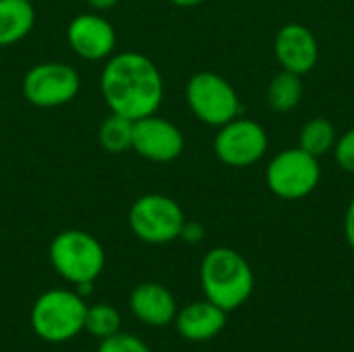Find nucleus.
<instances>
[{
    "label": "nucleus",
    "instance_id": "6e6552de",
    "mask_svg": "<svg viewBox=\"0 0 354 352\" xmlns=\"http://www.w3.org/2000/svg\"><path fill=\"white\" fill-rule=\"evenodd\" d=\"M21 89L23 98L35 108H60L77 98L81 77L66 62H39L25 73Z\"/></svg>",
    "mask_w": 354,
    "mask_h": 352
},
{
    "label": "nucleus",
    "instance_id": "b1692460",
    "mask_svg": "<svg viewBox=\"0 0 354 352\" xmlns=\"http://www.w3.org/2000/svg\"><path fill=\"white\" fill-rule=\"evenodd\" d=\"M120 0H87V4L95 10V12H104V10H110L118 4Z\"/></svg>",
    "mask_w": 354,
    "mask_h": 352
},
{
    "label": "nucleus",
    "instance_id": "f03ea898",
    "mask_svg": "<svg viewBox=\"0 0 354 352\" xmlns=\"http://www.w3.org/2000/svg\"><path fill=\"white\" fill-rule=\"evenodd\" d=\"M199 282L205 299L226 313L243 307L255 288L249 261L230 247H216L205 253L199 266Z\"/></svg>",
    "mask_w": 354,
    "mask_h": 352
},
{
    "label": "nucleus",
    "instance_id": "aec40b11",
    "mask_svg": "<svg viewBox=\"0 0 354 352\" xmlns=\"http://www.w3.org/2000/svg\"><path fill=\"white\" fill-rule=\"evenodd\" d=\"M97 352H151V349L139 336L118 332L106 340H100Z\"/></svg>",
    "mask_w": 354,
    "mask_h": 352
},
{
    "label": "nucleus",
    "instance_id": "4468645a",
    "mask_svg": "<svg viewBox=\"0 0 354 352\" xmlns=\"http://www.w3.org/2000/svg\"><path fill=\"white\" fill-rule=\"evenodd\" d=\"M226 311L212 301H195L176 311L174 328L187 342H207L226 328Z\"/></svg>",
    "mask_w": 354,
    "mask_h": 352
},
{
    "label": "nucleus",
    "instance_id": "9b49d317",
    "mask_svg": "<svg viewBox=\"0 0 354 352\" xmlns=\"http://www.w3.org/2000/svg\"><path fill=\"white\" fill-rule=\"evenodd\" d=\"M66 41L71 50L89 62L108 60L116 50V29L100 12H81L71 19L66 27Z\"/></svg>",
    "mask_w": 354,
    "mask_h": 352
},
{
    "label": "nucleus",
    "instance_id": "7ed1b4c3",
    "mask_svg": "<svg viewBox=\"0 0 354 352\" xmlns=\"http://www.w3.org/2000/svg\"><path fill=\"white\" fill-rule=\"evenodd\" d=\"M87 303L77 290L52 288L41 293L29 313L33 334L50 344H62L85 330Z\"/></svg>",
    "mask_w": 354,
    "mask_h": 352
},
{
    "label": "nucleus",
    "instance_id": "f3484780",
    "mask_svg": "<svg viewBox=\"0 0 354 352\" xmlns=\"http://www.w3.org/2000/svg\"><path fill=\"white\" fill-rule=\"evenodd\" d=\"M303 98V81L301 75L290 71H282L276 75L268 87V104L276 112H290L299 106Z\"/></svg>",
    "mask_w": 354,
    "mask_h": 352
},
{
    "label": "nucleus",
    "instance_id": "9d476101",
    "mask_svg": "<svg viewBox=\"0 0 354 352\" xmlns=\"http://www.w3.org/2000/svg\"><path fill=\"white\" fill-rule=\"evenodd\" d=\"M131 149L147 162L168 164L183 154L185 137L174 122L158 114H149L139 120H133Z\"/></svg>",
    "mask_w": 354,
    "mask_h": 352
},
{
    "label": "nucleus",
    "instance_id": "ddd939ff",
    "mask_svg": "<svg viewBox=\"0 0 354 352\" xmlns=\"http://www.w3.org/2000/svg\"><path fill=\"white\" fill-rule=\"evenodd\" d=\"M129 309L137 322L149 328H166L174 324L178 305L174 295L160 282H141L129 295Z\"/></svg>",
    "mask_w": 354,
    "mask_h": 352
},
{
    "label": "nucleus",
    "instance_id": "6ab92c4d",
    "mask_svg": "<svg viewBox=\"0 0 354 352\" xmlns=\"http://www.w3.org/2000/svg\"><path fill=\"white\" fill-rule=\"evenodd\" d=\"M120 324L122 317L118 313L116 307L108 305V303H95V305H87V313H85V332L91 334L97 340H106L114 334L120 332Z\"/></svg>",
    "mask_w": 354,
    "mask_h": 352
},
{
    "label": "nucleus",
    "instance_id": "4be33fe9",
    "mask_svg": "<svg viewBox=\"0 0 354 352\" xmlns=\"http://www.w3.org/2000/svg\"><path fill=\"white\" fill-rule=\"evenodd\" d=\"M178 239H183V241L189 243V245H197V243H201V241L205 239V228H203L199 222H193V220L189 222V220H185Z\"/></svg>",
    "mask_w": 354,
    "mask_h": 352
},
{
    "label": "nucleus",
    "instance_id": "f8f14e48",
    "mask_svg": "<svg viewBox=\"0 0 354 352\" xmlns=\"http://www.w3.org/2000/svg\"><path fill=\"white\" fill-rule=\"evenodd\" d=\"M274 52L284 71L295 75H307L319 58L317 39L305 25L290 23L284 25L274 41Z\"/></svg>",
    "mask_w": 354,
    "mask_h": 352
},
{
    "label": "nucleus",
    "instance_id": "0eeeda50",
    "mask_svg": "<svg viewBox=\"0 0 354 352\" xmlns=\"http://www.w3.org/2000/svg\"><path fill=\"white\" fill-rule=\"evenodd\" d=\"M322 178L319 158L301 147L280 151L266 170V183L280 199H303L315 191Z\"/></svg>",
    "mask_w": 354,
    "mask_h": 352
},
{
    "label": "nucleus",
    "instance_id": "412c9836",
    "mask_svg": "<svg viewBox=\"0 0 354 352\" xmlns=\"http://www.w3.org/2000/svg\"><path fill=\"white\" fill-rule=\"evenodd\" d=\"M334 156L340 168L354 174V129L346 131L334 145Z\"/></svg>",
    "mask_w": 354,
    "mask_h": 352
},
{
    "label": "nucleus",
    "instance_id": "f257e3e1",
    "mask_svg": "<svg viewBox=\"0 0 354 352\" xmlns=\"http://www.w3.org/2000/svg\"><path fill=\"white\" fill-rule=\"evenodd\" d=\"M100 91L110 112L131 120L156 114L164 100L158 64L141 52L112 54L100 75Z\"/></svg>",
    "mask_w": 354,
    "mask_h": 352
},
{
    "label": "nucleus",
    "instance_id": "20e7f679",
    "mask_svg": "<svg viewBox=\"0 0 354 352\" xmlns=\"http://www.w3.org/2000/svg\"><path fill=\"white\" fill-rule=\"evenodd\" d=\"M48 259L64 282L79 286L100 278L106 266V251L93 234L68 228L52 239Z\"/></svg>",
    "mask_w": 354,
    "mask_h": 352
},
{
    "label": "nucleus",
    "instance_id": "2eb2a0df",
    "mask_svg": "<svg viewBox=\"0 0 354 352\" xmlns=\"http://www.w3.org/2000/svg\"><path fill=\"white\" fill-rule=\"evenodd\" d=\"M35 25L33 2L0 0V48L15 46L29 35Z\"/></svg>",
    "mask_w": 354,
    "mask_h": 352
},
{
    "label": "nucleus",
    "instance_id": "1a4fd4ad",
    "mask_svg": "<svg viewBox=\"0 0 354 352\" xmlns=\"http://www.w3.org/2000/svg\"><path fill=\"white\" fill-rule=\"evenodd\" d=\"M214 151L226 166H251L266 156L268 133L259 122L236 116L220 127L214 139Z\"/></svg>",
    "mask_w": 354,
    "mask_h": 352
},
{
    "label": "nucleus",
    "instance_id": "393cba45",
    "mask_svg": "<svg viewBox=\"0 0 354 352\" xmlns=\"http://www.w3.org/2000/svg\"><path fill=\"white\" fill-rule=\"evenodd\" d=\"M174 6H180V8H193V6H199L201 2L205 0H170Z\"/></svg>",
    "mask_w": 354,
    "mask_h": 352
},
{
    "label": "nucleus",
    "instance_id": "423d86ee",
    "mask_svg": "<svg viewBox=\"0 0 354 352\" xmlns=\"http://www.w3.org/2000/svg\"><path fill=\"white\" fill-rule=\"evenodd\" d=\"M185 93L191 112L209 127H222L236 118L243 110L234 87L212 71L195 73L189 79Z\"/></svg>",
    "mask_w": 354,
    "mask_h": 352
},
{
    "label": "nucleus",
    "instance_id": "a878e982",
    "mask_svg": "<svg viewBox=\"0 0 354 352\" xmlns=\"http://www.w3.org/2000/svg\"><path fill=\"white\" fill-rule=\"evenodd\" d=\"M29 2H33V0H29Z\"/></svg>",
    "mask_w": 354,
    "mask_h": 352
},
{
    "label": "nucleus",
    "instance_id": "39448f33",
    "mask_svg": "<svg viewBox=\"0 0 354 352\" xmlns=\"http://www.w3.org/2000/svg\"><path fill=\"white\" fill-rule=\"evenodd\" d=\"M131 232L147 245H168L180 237L185 224L183 207L168 195L147 193L133 201L129 210Z\"/></svg>",
    "mask_w": 354,
    "mask_h": 352
},
{
    "label": "nucleus",
    "instance_id": "5701e85b",
    "mask_svg": "<svg viewBox=\"0 0 354 352\" xmlns=\"http://www.w3.org/2000/svg\"><path fill=\"white\" fill-rule=\"evenodd\" d=\"M344 232H346V241L354 251V197L346 210V218H344Z\"/></svg>",
    "mask_w": 354,
    "mask_h": 352
},
{
    "label": "nucleus",
    "instance_id": "a211bd4d",
    "mask_svg": "<svg viewBox=\"0 0 354 352\" xmlns=\"http://www.w3.org/2000/svg\"><path fill=\"white\" fill-rule=\"evenodd\" d=\"M336 129L328 118H311L303 129H301V137H299V147L305 149L307 154L322 158L328 151L334 149L336 145Z\"/></svg>",
    "mask_w": 354,
    "mask_h": 352
},
{
    "label": "nucleus",
    "instance_id": "dca6fc26",
    "mask_svg": "<svg viewBox=\"0 0 354 352\" xmlns=\"http://www.w3.org/2000/svg\"><path fill=\"white\" fill-rule=\"evenodd\" d=\"M97 143L112 156L129 151L133 145V120L110 112L97 127Z\"/></svg>",
    "mask_w": 354,
    "mask_h": 352
}]
</instances>
